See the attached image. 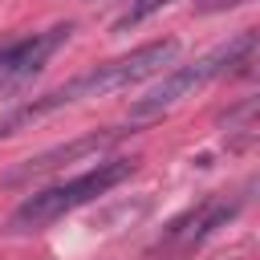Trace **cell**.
<instances>
[{"label": "cell", "mask_w": 260, "mask_h": 260, "mask_svg": "<svg viewBox=\"0 0 260 260\" xmlns=\"http://www.w3.org/2000/svg\"><path fill=\"white\" fill-rule=\"evenodd\" d=\"M179 41L175 37H162V41H150V45H138L130 49L126 57H114V61H102L85 73H77V85L85 98H110V93H122L154 73H167L175 61H179Z\"/></svg>", "instance_id": "4"}, {"label": "cell", "mask_w": 260, "mask_h": 260, "mask_svg": "<svg viewBox=\"0 0 260 260\" xmlns=\"http://www.w3.org/2000/svg\"><path fill=\"white\" fill-rule=\"evenodd\" d=\"M134 171H138V158H102V162H89L81 175L61 179V183H49V187L24 195V199L16 203V211L8 215L4 232H8V236L45 232V228H53L57 219L73 215L77 207H85V203L102 199L106 191H114L118 183H126Z\"/></svg>", "instance_id": "2"}, {"label": "cell", "mask_w": 260, "mask_h": 260, "mask_svg": "<svg viewBox=\"0 0 260 260\" xmlns=\"http://www.w3.org/2000/svg\"><path fill=\"white\" fill-rule=\"evenodd\" d=\"M252 65H256V32L244 28L240 37L215 45L211 53H203V57H195V61H187V65H171L142 98H134L126 122H130V126L154 122V118L171 114L179 102H187V98H195L199 89H207L211 81L236 77V73H252Z\"/></svg>", "instance_id": "1"}, {"label": "cell", "mask_w": 260, "mask_h": 260, "mask_svg": "<svg viewBox=\"0 0 260 260\" xmlns=\"http://www.w3.org/2000/svg\"><path fill=\"white\" fill-rule=\"evenodd\" d=\"M248 203L244 191H211L203 195L199 203H191L187 211H179L162 232L158 240L146 248V260H187L191 252H199L219 228H228L240 207Z\"/></svg>", "instance_id": "3"}, {"label": "cell", "mask_w": 260, "mask_h": 260, "mask_svg": "<svg viewBox=\"0 0 260 260\" xmlns=\"http://www.w3.org/2000/svg\"><path fill=\"white\" fill-rule=\"evenodd\" d=\"M236 4H248V0H203V8H236Z\"/></svg>", "instance_id": "7"}, {"label": "cell", "mask_w": 260, "mask_h": 260, "mask_svg": "<svg viewBox=\"0 0 260 260\" xmlns=\"http://www.w3.org/2000/svg\"><path fill=\"white\" fill-rule=\"evenodd\" d=\"M73 24H53L45 32H28V37H16L8 45H0V93H12L20 85H28L45 65L49 57L69 41Z\"/></svg>", "instance_id": "5"}, {"label": "cell", "mask_w": 260, "mask_h": 260, "mask_svg": "<svg viewBox=\"0 0 260 260\" xmlns=\"http://www.w3.org/2000/svg\"><path fill=\"white\" fill-rule=\"evenodd\" d=\"M122 134H126V130H114V126H110V130H93V134H81V138L61 142V146H49V150L16 162V167L4 175V187H20V183H32V179H41V175H53V171L65 167V162H102V154H106Z\"/></svg>", "instance_id": "6"}]
</instances>
